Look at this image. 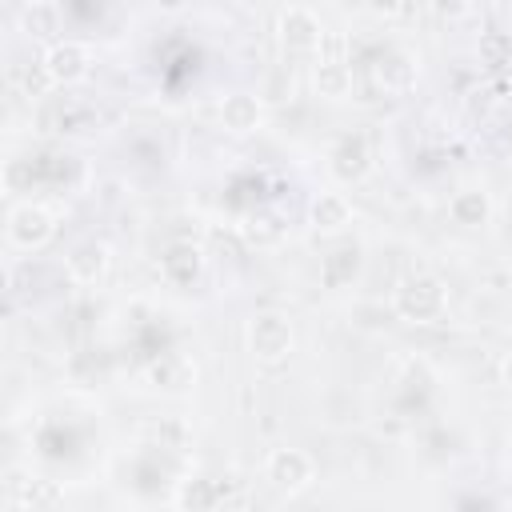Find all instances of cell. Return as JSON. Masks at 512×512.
Returning <instances> with one entry per match:
<instances>
[{
  "instance_id": "7402d4cb",
  "label": "cell",
  "mask_w": 512,
  "mask_h": 512,
  "mask_svg": "<svg viewBox=\"0 0 512 512\" xmlns=\"http://www.w3.org/2000/svg\"><path fill=\"white\" fill-rule=\"evenodd\" d=\"M500 384H504V392L512 396V352L500 360Z\"/></svg>"
},
{
  "instance_id": "277c9868",
  "label": "cell",
  "mask_w": 512,
  "mask_h": 512,
  "mask_svg": "<svg viewBox=\"0 0 512 512\" xmlns=\"http://www.w3.org/2000/svg\"><path fill=\"white\" fill-rule=\"evenodd\" d=\"M264 480L284 492V496H296L304 488H312L316 480V460L304 452V448H272L264 456Z\"/></svg>"
},
{
  "instance_id": "ffe728a7",
  "label": "cell",
  "mask_w": 512,
  "mask_h": 512,
  "mask_svg": "<svg viewBox=\"0 0 512 512\" xmlns=\"http://www.w3.org/2000/svg\"><path fill=\"white\" fill-rule=\"evenodd\" d=\"M428 8H432V16L436 20H464L468 12H472V0H428Z\"/></svg>"
},
{
  "instance_id": "6da1fadb",
  "label": "cell",
  "mask_w": 512,
  "mask_h": 512,
  "mask_svg": "<svg viewBox=\"0 0 512 512\" xmlns=\"http://www.w3.org/2000/svg\"><path fill=\"white\" fill-rule=\"evenodd\" d=\"M392 312L408 324H436L448 312V284L432 272H412L392 292Z\"/></svg>"
},
{
  "instance_id": "9c48e42d",
  "label": "cell",
  "mask_w": 512,
  "mask_h": 512,
  "mask_svg": "<svg viewBox=\"0 0 512 512\" xmlns=\"http://www.w3.org/2000/svg\"><path fill=\"white\" fill-rule=\"evenodd\" d=\"M220 124L232 136H252L264 128V100L252 92H228L220 100Z\"/></svg>"
},
{
  "instance_id": "ba28073f",
  "label": "cell",
  "mask_w": 512,
  "mask_h": 512,
  "mask_svg": "<svg viewBox=\"0 0 512 512\" xmlns=\"http://www.w3.org/2000/svg\"><path fill=\"white\" fill-rule=\"evenodd\" d=\"M108 264H112V248H108L104 240H96V236L72 244L68 256H64V272H68V280H76V284H96V280L108 272Z\"/></svg>"
},
{
  "instance_id": "2e32d148",
  "label": "cell",
  "mask_w": 512,
  "mask_h": 512,
  "mask_svg": "<svg viewBox=\"0 0 512 512\" xmlns=\"http://www.w3.org/2000/svg\"><path fill=\"white\" fill-rule=\"evenodd\" d=\"M172 504H176V508H192V512H200V508H216V504H224V488H220V480H204V476H196V480H180Z\"/></svg>"
},
{
  "instance_id": "ac0fdd59",
  "label": "cell",
  "mask_w": 512,
  "mask_h": 512,
  "mask_svg": "<svg viewBox=\"0 0 512 512\" xmlns=\"http://www.w3.org/2000/svg\"><path fill=\"white\" fill-rule=\"evenodd\" d=\"M476 52H480V64H484V68H492V72L508 68V64H512V32H500V28L480 32Z\"/></svg>"
},
{
  "instance_id": "9a60e30c",
  "label": "cell",
  "mask_w": 512,
  "mask_h": 512,
  "mask_svg": "<svg viewBox=\"0 0 512 512\" xmlns=\"http://www.w3.org/2000/svg\"><path fill=\"white\" fill-rule=\"evenodd\" d=\"M312 84L324 100H348L352 96V68L344 60H316Z\"/></svg>"
},
{
  "instance_id": "44dd1931",
  "label": "cell",
  "mask_w": 512,
  "mask_h": 512,
  "mask_svg": "<svg viewBox=\"0 0 512 512\" xmlns=\"http://www.w3.org/2000/svg\"><path fill=\"white\" fill-rule=\"evenodd\" d=\"M368 8H372L376 16H392V12L400 8V0H368Z\"/></svg>"
},
{
  "instance_id": "52a82bcc",
  "label": "cell",
  "mask_w": 512,
  "mask_h": 512,
  "mask_svg": "<svg viewBox=\"0 0 512 512\" xmlns=\"http://www.w3.org/2000/svg\"><path fill=\"white\" fill-rule=\"evenodd\" d=\"M328 172L340 180V184H360L368 172H372V148L360 132H348L340 136L332 148H328Z\"/></svg>"
},
{
  "instance_id": "5bb4252c",
  "label": "cell",
  "mask_w": 512,
  "mask_h": 512,
  "mask_svg": "<svg viewBox=\"0 0 512 512\" xmlns=\"http://www.w3.org/2000/svg\"><path fill=\"white\" fill-rule=\"evenodd\" d=\"M360 260H364V248H360V244H340V248H332V252L320 260V276H324V284H328V288H344V284H352L356 272H360Z\"/></svg>"
},
{
  "instance_id": "e0dca14e",
  "label": "cell",
  "mask_w": 512,
  "mask_h": 512,
  "mask_svg": "<svg viewBox=\"0 0 512 512\" xmlns=\"http://www.w3.org/2000/svg\"><path fill=\"white\" fill-rule=\"evenodd\" d=\"M20 28L36 40H52L60 32V12L48 4V0H32L24 12H20Z\"/></svg>"
},
{
  "instance_id": "603a6c76",
  "label": "cell",
  "mask_w": 512,
  "mask_h": 512,
  "mask_svg": "<svg viewBox=\"0 0 512 512\" xmlns=\"http://www.w3.org/2000/svg\"><path fill=\"white\" fill-rule=\"evenodd\" d=\"M156 4H160V8H164V12H180V8H184V4H188V0H156Z\"/></svg>"
},
{
  "instance_id": "5b68a950",
  "label": "cell",
  "mask_w": 512,
  "mask_h": 512,
  "mask_svg": "<svg viewBox=\"0 0 512 512\" xmlns=\"http://www.w3.org/2000/svg\"><path fill=\"white\" fill-rule=\"evenodd\" d=\"M276 36H280V48L288 56H312L320 44H324V24L312 8L304 4H288L280 12V24H276Z\"/></svg>"
},
{
  "instance_id": "3957f363",
  "label": "cell",
  "mask_w": 512,
  "mask_h": 512,
  "mask_svg": "<svg viewBox=\"0 0 512 512\" xmlns=\"http://www.w3.org/2000/svg\"><path fill=\"white\" fill-rule=\"evenodd\" d=\"M4 236H8V248H16V252H36V248H44V244L56 236V216H52L44 204L24 200V204H16V208L8 212Z\"/></svg>"
},
{
  "instance_id": "7c38bea8",
  "label": "cell",
  "mask_w": 512,
  "mask_h": 512,
  "mask_svg": "<svg viewBox=\"0 0 512 512\" xmlns=\"http://www.w3.org/2000/svg\"><path fill=\"white\" fill-rule=\"evenodd\" d=\"M448 216L460 228H484L492 220V196L484 188H460L448 200Z\"/></svg>"
},
{
  "instance_id": "cb8c5ba5",
  "label": "cell",
  "mask_w": 512,
  "mask_h": 512,
  "mask_svg": "<svg viewBox=\"0 0 512 512\" xmlns=\"http://www.w3.org/2000/svg\"><path fill=\"white\" fill-rule=\"evenodd\" d=\"M504 456H508V464H512V436H508V452H504Z\"/></svg>"
},
{
  "instance_id": "4fadbf2b",
  "label": "cell",
  "mask_w": 512,
  "mask_h": 512,
  "mask_svg": "<svg viewBox=\"0 0 512 512\" xmlns=\"http://www.w3.org/2000/svg\"><path fill=\"white\" fill-rule=\"evenodd\" d=\"M148 380L160 388V392H188L196 384V364L180 352H168L160 356L152 368H148Z\"/></svg>"
},
{
  "instance_id": "30bf717a",
  "label": "cell",
  "mask_w": 512,
  "mask_h": 512,
  "mask_svg": "<svg viewBox=\"0 0 512 512\" xmlns=\"http://www.w3.org/2000/svg\"><path fill=\"white\" fill-rule=\"evenodd\" d=\"M200 272H204V252H200V244H192V240H172V244L160 252V276H164L168 284L184 288V284H192Z\"/></svg>"
},
{
  "instance_id": "7a4b0ae2",
  "label": "cell",
  "mask_w": 512,
  "mask_h": 512,
  "mask_svg": "<svg viewBox=\"0 0 512 512\" xmlns=\"http://www.w3.org/2000/svg\"><path fill=\"white\" fill-rule=\"evenodd\" d=\"M244 336H248V352L260 364H280L296 348V332H292V320L284 312H256L248 320V332Z\"/></svg>"
},
{
  "instance_id": "8992f818",
  "label": "cell",
  "mask_w": 512,
  "mask_h": 512,
  "mask_svg": "<svg viewBox=\"0 0 512 512\" xmlns=\"http://www.w3.org/2000/svg\"><path fill=\"white\" fill-rule=\"evenodd\" d=\"M40 68H44L48 84L68 88V84H80V80L88 76L92 56H88V48H84L80 40H52V44L44 48V56H40Z\"/></svg>"
},
{
  "instance_id": "8fae6325",
  "label": "cell",
  "mask_w": 512,
  "mask_h": 512,
  "mask_svg": "<svg viewBox=\"0 0 512 512\" xmlns=\"http://www.w3.org/2000/svg\"><path fill=\"white\" fill-rule=\"evenodd\" d=\"M308 220L316 232L332 236V232H344L352 224V204L340 196V192H316L312 204H308Z\"/></svg>"
},
{
  "instance_id": "d6986e66",
  "label": "cell",
  "mask_w": 512,
  "mask_h": 512,
  "mask_svg": "<svg viewBox=\"0 0 512 512\" xmlns=\"http://www.w3.org/2000/svg\"><path fill=\"white\" fill-rule=\"evenodd\" d=\"M280 232H284V224H280L276 212H252L248 224H244V236L252 244H272V240H280Z\"/></svg>"
}]
</instances>
